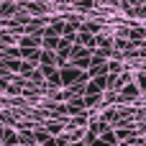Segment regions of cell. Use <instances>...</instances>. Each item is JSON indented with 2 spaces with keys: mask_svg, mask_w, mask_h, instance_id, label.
Returning a JSON list of instances; mask_svg holds the SVG:
<instances>
[{
  "mask_svg": "<svg viewBox=\"0 0 146 146\" xmlns=\"http://www.w3.org/2000/svg\"><path fill=\"white\" fill-rule=\"evenodd\" d=\"M133 82H136V87H139L141 92H146V74H139V77H136Z\"/></svg>",
  "mask_w": 146,
  "mask_h": 146,
  "instance_id": "ba28073f",
  "label": "cell"
},
{
  "mask_svg": "<svg viewBox=\"0 0 146 146\" xmlns=\"http://www.w3.org/2000/svg\"><path fill=\"white\" fill-rule=\"evenodd\" d=\"M77 8L80 10H92L95 8V0H77Z\"/></svg>",
  "mask_w": 146,
  "mask_h": 146,
  "instance_id": "52a82bcc",
  "label": "cell"
},
{
  "mask_svg": "<svg viewBox=\"0 0 146 146\" xmlns=\"http://www.w3.org/2000/svg\"><path fill=\"white\" fill-rule=\"evenodd\" d=\"M18 133L13 131V128H5V136H3V146H18Z\"/></svg>",
  "mask_w": 146,
  "mask_h": 146,
  "instance_id": "5b68a950",
  "label": "cell"
},
{
  "mask_svg": "<svg viewBox=\"0 0 146 146\" xmlns=\"http://www.w3.org/2000/svg\"><path fill=\"white\" fill-rule=\"evenodd\" d=\"M105 90H108V77H90L85 85V95H92V98H103Z\"/></svg>",
  "mask_w": 146,
  "mask_h": 146,
  "instance_id": "7a4b0ae2",
  "label": "cell"
},
{
  "mask_svg": "<svg viewBox=\"0 0 146 146\" xmlns=\"http://www.w3.org/2000/svg\"><path fill=\"white\" fill-rule=\"evenodd\" d=\"M139 95H141V90L136 87V82H133V80H131V82H126V85H123V87L118 90V98H121V100H126V103L136 100Z\"/></svg>",
  "mask_w": 146,
  "mask_h": 146,
  "instance_id": "3957f363",
  "label": "cell"
},
{
  "mask_svg": "<svg viewBox=\"0 0 146 146\" xmlns=\"http://www.w3.org/2000/svg\"><path fill=\"white\" fill-rule=\"evenodd\" d=\"M21 8L15 3H0V15H18Z\"/></svg>",
  "mask_w": 146,
  "mask_h": 146,
  "instance_id": "8992f818",
  "label": "cell"
},
{
  "mask_svg": "<svg viewBox=\"0 0 146 146\" xmlns=\"http://www.w3.org/2000/svg\"><path fill=\"white\" fill-rule=\"evenodd\" d=\"M59 74H62V87H72V85H77V82H87V80H90V74H87L85 69H77V67H72V64H64V67L59 69Z\"/></svg>",
  "mask_w": 146,
  "mask_h": 146,
  "instance_id": "6da1fadb",
  "label": "cell"
},
{
  "mask_svg": "<svg viewBox=\"0 0 146 146\" xmlns=\"http://www.w3.org/2000/svg\"><path fill=\"white\" fill-rule=\"evenodd\" d=\"M74 44H80V46L95 51V49H98V36H95V33H87V31H80L77 38H74Z\"/></svg>",
  "mask_w": 146,
  "mask_h": 146,
  "instance_id": "277c9868",
  "label": "cell"
},
{
  "mask_svg": "<svg viewBox=\"0 0 146 146\" xmlns=\"http://www.w3.org/2000/svg\"><path fill=\"white\" fill-rule=\"evenodd\" d=\"M5 87H8V82H5V80H0V92H3Z\"/></svg>",
  "mask_w": 146,
  "mask_h": 146,
  "instance_id": "9c48e42d",
  "label": "cell"
}]
</instances>
